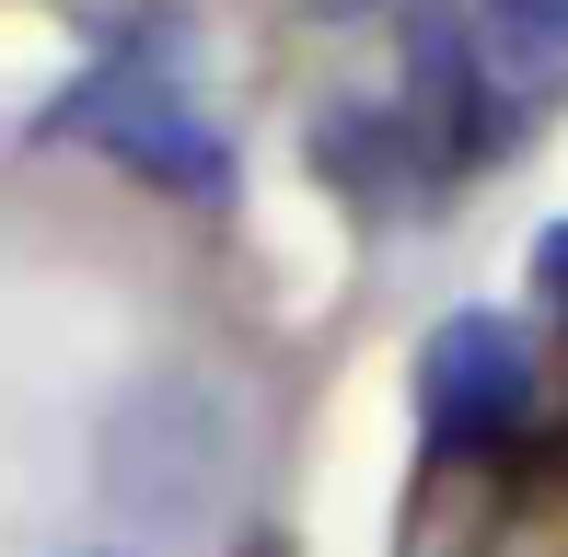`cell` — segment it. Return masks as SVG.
Wrapping results in <instances>:
<instances>
[{
	"label": "cell",
	"instance_id": "cell-1",
	"mask_svg": "<svg viewBox=\"0 0 568 557\" xmlns=\"http://www.w3.org/2000/svg\"><path fill=\"white\" fill-rule=\"evenodd\" d=\"M47 129H59V140H105L116 163H140L151 186H174V198H221V186H232L221 129L186 105V82H174V36L116 47V59L93 70L59 117H47Z\"/></svg>",
	"mask_w": 568,
	"mask_h": 557
},
{
	"label": "cell",
	"instance_id": "cell-2",
	"mask_svg": "<svg viewBox=\"0 0 568 557\" xmlns=\"http://www.w3.org/2000/svg\"><path fill=\"white\" fill-rule=\"evenodd\" d=\"M418 418H429V453H487L534 418V337L510 314H453L429 325L418 348Z\"/></svg>",
	"mask_w": 568,
	"mask_h": 557
},
{
	"label": "cell",
	"instance_id": "cell-3",
	"mask_svg": "<svg viewBox=\"0 0 568 557\" xmlns=\"http://www.w3.org/2000/svg\"><path fill=\"white\" fill-rule=\"evenodd\" d=\"M510 23H523V36H546V47H568V0H499Z\"/></svg>",
	"mask_w": 568,
	"mask_h": 557
},
{
	"label": "cell",
	"instance_id": "cell-4",
	"mask_svg": "<svg viewBox=\"0 0 568 557\" xmlns=\"http://www.w3.org/2000/svg\"><path fill=\"white\" fill-rule=\"evenodd\" d=\"M534 267H546V291L568 302V221H557V233H546V256H534Z\"/></svg>",
	"mask_w": 568,
	"mask_h": 557
},
{
	"label": "cell",
	"instance_id": "cell-5",
	"mask_svg": "<svg viewBox=\"0 0 568 557\" xmlns=\"http://www.w3.org/2000/svg\"><path fill=\"white\" fill-rule=\"evenodd\" d=\"M93 557H116V546H93Z\"/></svg>",
	"mask_w": 568,
	"mask_h": 557
}]
</instances>
